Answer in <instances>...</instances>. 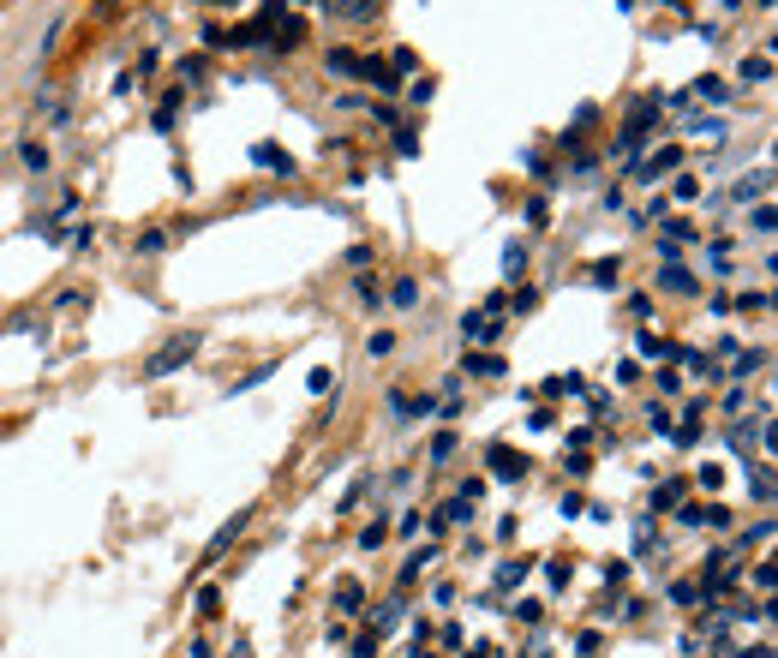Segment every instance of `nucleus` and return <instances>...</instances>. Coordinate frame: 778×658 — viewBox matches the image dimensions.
<instances>
[{
  "instance_id": "obj_1",
  "label": "nucleus",
  "mask_w": 778,
  "mask_h": 658,
  "mask_svg": "<svg viewBox=\"0 0 778 658\" xmlns=\"http://www.w3.org/2000/svg\"><path fill=\"white\" fill-rule=\"evenodd\" d=\"M198 347H204V336H198V329H180V336L168 341V347H162V354L150 359V365H144V378H168V371H180V365H186V359L198 354Z\"/></svg>"
},
{
  "instance_id": "obj_2",
  "label": "nucleus",
  "mask_w": 778,
  "mask_h": 658,
  "mask_svg": "<svg viewBox=\"0 0 778 658\" xmlns=\"http://www.w3.org/2000/svg\"><path fill=\"white\" fill-rule=\"evenodd\" d=\"M527 467H533V461L521 455V449H509V443H491V449H485V473H491V479L521 485V479H527Z\"/></svg>"
},
{
  "instance_id": "obj_3",
  "label": "nucleus",
  "mask_w": 778,
  "mask_h": 658,
  "mask_svg": "<svg viewBox=\"0 0 778 658\" xmlns=\"http://www.w3.org/2000/svg\"><path fill=\"white\" fill-rule=\"evenodd\" d=\"M677 521L682 527H718V533H724V527H731V509H724V503H682Z\"/></svg>"
},
{
  "instance_id": "obj_4",
  "label": "nucleus",
  "mask_w": 778,
  "mask_h": 658,
  "mask_svg": "<svg viewBox=\"0 0 778 658\" xmlns=\"http://www.w3.org/2000/svg\"><path fill=\"white\" fill-rule=\"evenodd\" d=\"M359 79L372 84V90H383V96H396V90H401V79H396L389 60H359Z\"/></svg>"
},
{
  "instance_id": "obj_5",
  "label": "nucleus",
  "mask_w": 778,
  "mask_h": 658,
  "mask_svg": "<svg viewBox=\"0 0 778 658\" xmlns=\"http://www.w3.org/2000/svg\"><path fill=\"white\" fill-rule=\"evenodd\" d=\"M647 120H658V96H653V102H640L635 114L623 120V132H617V144H640V138H647Z\"/></svg>"
},
{
  "instance_id": "obj_6",
  "label": "nucleus",
  "mask_w": 778,
  "mask_h": 658,
  "mask_svg": "<svg viewBox=\"0 0 778 658\" xmlns=\"http://www.w3.org/2000/svg\"><path fill=\"white\" fill-rule=\"evenodd\" d=\"M246 521H252V509H234V521H228V527H222V533L210 538V551H204V562H216L222 551H228V545H234L239 533H246Z\"/></svg>"
},
{
  "instance_id": "obj_7",
  "label": "nucleus",
  "mask_w": 778,
  "mask_h": 658,
  "mask_svg": "<svg viewBox=\"0 0 778 658\" xmlns=\"http://www.w3.org/2000/svg\"><path fill=\"white\" fill-rule=\"evenodd\" d=\"M336 611H341V617H359V611H365V587H359L354 575L336 580Z\"/></svg>"
},
{
  "instance_id": "obj_8",
  "label": "nucleus",
  "mask_w": 778,
  "mask_h": 658,
  "mask_svg": "<svg viewBox=\"0 0 778 658\" xmlns=\"http://www.w3.org/2000/svg\"><path fill=\"white\" fill-rule=\"evenodd\" d=\"M401 611H407V598H383V604H378V611H372V635H389V629H396V622H401Z\"/></svg>"
},
{
  "instance_id": "obj_9",
  "label": "nucleus",
  "mask_w": 778,
  "mask_h": 658,
  "mask_svg": "<svg viewBox=\"0 0 778 658\" xmlns=\"http://www.w3.org/2000/svg\"><path fill=\"white\" fill-rule=\"evenodd\" d=\"M461 336L467 341H498V318H491V312H467V318H461Z\"/></svg>"
},
{
  "instance_id": "obj_10",
  "label": "nucleus",
  "mask_w": 778,
  "mask_h": 658,
  "mask_svg": "<svg viewBox=\"0 0 778 658\" xmlns=\"http://www.w3.org/2000/svg\"><path fill=\"white\" fill-rule=\"evenodd\" d=\"M461 365H467L473 378H503V371H509V359H503V354H467Z\"/></svg>"
},
{
  "instance_id": "obj_11",
  "label": "nucleus",
  "mask_w": 778,
  "mask_h": 658,
  "mask_svg": "<svg viewBox=\"0 0 778 658\" xmlns=\"http://www.w3.org/2000/svg\"><path fill=\"white\" fill-rule=\"evenodd\" d=\"M323 72H336V79H359V54H354V48H330V54H323Z\"/></svg>"
},
{
  "instance_id": "obj_12",
  "label": "nucleus",
  "mask_w": 778,
  "mask_h": 658,
  "mask_svg": "<svg viewBox=\"0 0 778 658\" xmlns=\"http://www.w3.org/2000/svg\"><path fill=\"white\" fill-rule=\"evenodd\" d=\"M677 162H682V150H677V144H665L653 162H640V168H635V179H658L665 168H677Z\"/></svg>"
},
{
  "instance_id": "obj_13",
  "label": "nucleus",
  "mask_w": 778,
  "mask_h": 658,
  "mask_svg": "<svg viewBox=\"0 0 778 658\" xmlns=\"http://www.w3.org/2000/svg\"><path fill=\"white\" fill-rule=\"evenodd\" d=\"M766 79H773V54H749L737 66V84H766Z\"/></svg>"
},
{
  "instance_id": "obj_14",
  "label": "nucleus",
  "mask_w": 778,
  "mask_h": 658,
  "mask_svg": "<svg viewBox=\"0 0 778 658\" xmlns=\"http://www.w3.org/2000/svg\"><path fill=\"white\" fill-rule=\"evenodd\" d=\"M467 521H473V503H467V497H449L438 509V527H467Z\"/></svg>"
},
{
  "instance_id": "obj_15",
  "label": "nucleus",
  "mask_w": 778,
  "mask_h": 658,
  "mask_svg": "<svg viewBox=\"0 0 778 658\" xmlns=\"http://www.w3.org/2000/svg\"><path fill=\"white\" fill-rule=\"evenodd\" d=\"M389 305H396V312H414V305H419V281H414V276H396V287H389Z\"/></svg>"
},
{
  "instance_id": "obj_16",
  "label": "nucleus",
  "mask_w": 778,
  "mask_h": 658,
  "mask_svg": "<svg viewBox=\"0 0 778 658\" xmlns=\"http://www.w3.org/2000/svg\"><path fill=\"white\" fill-rule=\"evenodd\" d=\"M443 557V551H438V545H419V551H414V557H407V562H401V587H407V580H414L419 575V569H431V562H438Z\"/></svg>"
},
{
  "instance_id": "obj_17",
  "label": "nucleus",
  "mask_w": 778,
  "mask_h": 658,
  "mask_svg": "<svg viewBox=\"0 0 778 658\" xmlns=\"http://www.w3.org/2000/svg\"><path fill=\"white\" fill-rule=\"evenodd\" d=\"M749 491H755L760 509H773V467H766V461H755V479H749Z\"/></svg>"
},
{
  "instance_id": "obj_18",
  "label": "nucleus",
  "mask_w": 778,
  "mask_h": 658,
  "mask_svg": "<svg viewBox=\"0 0 778 658\" xmlns=\"http://www.w3.org/2000/svg\"><path fill=\"white\" fill-rule=\"evenodd\" d=\"M252 162H258V168H276V174H294L288 150H276V144H258V150H252Z\"/></svg>"
},
{
  "instance_id": "obj_19",
  "label": "nucleus",
  "mask_w": 778,
  "mask_h": 658,
  "mask_svg": "<svg viewBox=\"0 0 778 658\" xmlns=\"http://www.w3.org/2000/svg\"><path fill=\"white\" fill-rule=\"evenodd\" d=\"M456 449H461L456 431H438V437H431V467H449V455H456Z\"/></svg>"
},
{
  "instance_id": "obj_20",
  "label": "nucleus",
  "mask_w": 778,
  "mask_h": 658,
  "mask_svg": "<svg viewBox=\"0 0 778 658\" xmlns=\"http://www.w3.org/2000/svg\"><path fill=\"white\" fill-rule=\"evenodd\" d=\"M658 287H665V294H695L700 281H695V276H682L677 263H671V270H665V276H658Z\"/></svg>"
},
{
  "instance_id": "obj_21",
  "label": "nucleus",
  "mask_w": 778,
  "mask_h": 658,
  "mask_svg": "<svg viewBox=\"0 0 778 658\" xmlns=\"http://www.w3.org/2000/svg\"><path fill=\"white\" fill-rule=\"evenodd\" d=\"M19 162H24V168H30V174H42V168H48V150H42V144H30V138H24V144H19Z\"/></svg>"
},
{
  "instance_id": "obj_22",
  "label": "nucleus",
  "mask_w": 778,
  "mask_h": 658,
  "mask_svg": "<svg viewBox=\"0 0 778 658\" xmlns=\"http://www.w3.org/2000/svg\"><path fill=\"white\" fill-rule=\"evenodd\" d=\"M305 389H312V396H330V389H336V371H330V365H312Z\"/></svg>"
},
{
  "instance_id": "obj_23",
  "label": "nucleus",
  "mask_w": 778,
  "mask_h": 658,
  "mask_svg": "<svg viewBox=\"0 0 778 658\" xmlns=\"http://www.w3.org/2000/svg\"><path fill=\"white\" fill-rule=\"evenodd\" d=\"M677 503H682V485H677V479H665V485L653 491V509H677Z\"/></svg>"
},
{
  "instance_id": "obj_24",
  "label": "nucleus",
  "mask_w": 778,
  "mask_h": 658,
  "mask_svg": "<svg viewBox=\"0 0 778 658\" xmlns=\"http://www.w3.org/2000/svg\"><path fill=\"white\" fill-rule=\"evenodd\" d=\"M383 538H389V521H372V527H365V533H359V551H378V545H383Z\"/></svg>"
},
{
  "instance_id": "obj_25",
  "label": "nucleus",
  "mask_w": 778,
  "mask_h": 658,
  "mask_svg": "<svg viewBox=\"0 0 778 658\" xmlns=\"http://www.w3.org/2000/svg\"><path fill=\"white\" fill-rule=\"evenodd\" d=\"M527 569H533L527 557H521V562H503V569H498V587H521V580H527Z\"/></svg>"
},
{
  "instance_id": "obj_26",
  "label": "nucleus",
  "mask_w": 778,
  "mask_h": 658,
  "mask_svg": "<svg viewBox=\"0 0 778 658\" xmlns=\"http://www.w3.org/2000/svg\"><path fill=\"white\" fill-rule=\"evenodd\" d=\"M617 270H623L617 258H598L593 263V281H598V287H617Z\"/></svg>"
},
{
  "instance_id": "obj_27",
  "label": "nucleus",
  "mask_w": 778,
  "mask_h": 658,
  "mask_svg": "<svg viewBox=\"0 0 778 658\" xmlns=\"http://www.w3.org/2000/svg\"><path fill=\"white\" fill-rule=\"evenodd\" d=\"M174 114H180V90H168V102H162V108H156V126H162V132L174 126Z\"/></svg>"
},
{
  "instance_id": "obj_28",
  "label": "nucleus",
  "mask_w": 778,
  "mask_h": 658,
  "mask_svg": "<svg viewBox=\"0 0 778 658\" xmlns=\"http://www.w3.org/2000/svg\"><path fill=\"white\" fill-rule=\"evenodd\" d=\"M365 347H372V359H389V354H396V336H389V329H378Z\"/></svg>"
},
{
  "instance_id": "obj_29",
  "label": "nucleus",
  "mask_w": 778,
  "mask_h": 658,
  "mask_svg": "<svg viewBox=\"0 0 778 658\" xmlns=\"http://www.w3.org/2000/svg\"><path fill=\"white\" fill-rule=\"evenodd\" d=\"M640 354L647 359H671V341L665 336H640Z\"/></svg>"
},
{
  "instance_id": "obj_30",
  "label": "nucleus",
  "mask_w": 778,
  "mask_h": 658,
  "mask_svg": "<svg viewBox=\"0 0 778 658\" xmlns=\"http://www.w3.org/2000/svg\"><path fill=\"white\" fill-rule=\"evenodd\" d=\"M671 604H700V587L695 580H677V587H671Z\"/></svg>"
},
{
  "instance_id": "obj_31",
  "label": "nucleus",
  "mask_w": 778,
  "mask_h": 658,
  "mask_svg": "<svg viewBox=\"0 0 778 658\" xmlns=\"http://www.w3.org/2000/svg\"><path fill=\"white\" fill-rule=\"evenodd\" d=\"M760 365H766V354L755 347V354H737V365H731V371H737V378H749V371H760Z\"/></svg>"
},
{
  "instance_id": "obj_32",
  "label": "nucleus",
  "mask_w": 778,
  "mask_h": 658,
  "mask_svg": "<svg viewBox=\"0 0 778 658\" xmlns=\"http://www.w3.org/2000/svg\"><path fill=\"white\" fill-rule=\"evenodd\" d=\"M521 263H527V252H521V246H509V252H503V276L515 281V276H521Z\"/></svg>"
},
{
  "instance_id": "obj_33",
  "label": "nucleus",
  "mask_w": 778,
  "mask_h": 658,
  "mask_svg": "<svg viewBox=\"0 0 778 658\" xmlns=\"http://www.w3.org/2000/svg\"><path fill=\"white\" fill-rule=\"evenodd\" d=\"M216 611H222V593H216V587H204V593H198V617H216Z\"/></svg>"
},
{
  "instance_id": "obj_34",
  "label": "nucleus",
  "mask_w": 778,
  "mask_h": 658,
  "mask_svg": "<svg viewBox=\"0 0 778 658\" xmlns=\"http://www.w3.org/2000/svg\"><path fill=\"white\" fill-rule=\"evenodd\" d=\"M354 658H378V635H372V629L354 640Z\"/></svg>"
},
{
  "instance_id": "obj_35",
  "label": "nucleus",
  "mask_w": 778,
  "mask_h": 658,
  "mask_svg": "<svg viewBox=\"0 0 778 658\" xmlns=\"http://www.w3.org/2000/svg\"><path fill=\"white\" fill-rule=\"evenodd\" d=\"M689 198H700V179H695V174L677 179V204H689Z\"/></svg>"
},
{
  "instance_id": "obj_36",
  "label": "nucleus",
  "mask_w": 778,
  "mask_h": 658,
  "mask_svg": "<svg viewBox=\"0 0 778 658\" xmlns=\"http://www.w3.org/2000/svg\"><path fill=\"white\" fill-rule=\"evenodd\" d=\"M653 431H658V437H677V425H671V413H665V407H653Z\"/></svg>"
},
{
  "instance_id": "obj_37",
  "label": "nucleus",
  "mask_w": 778,
  "mask_h": 658,
  "mask_svg": "<svg viewBox=\"0 0 778 658\" xmlns=\"http://www.w3.org/2000/svg\"><path fill=\"white\" fill-rule=\"evenodd\" d=\"M773 221H778L773 204H760V210H755V234H773Z\"/></svg>"
},
{
  "instance_id": "obj_38",
  "label": "nucleus",
  "mask_w": 778,
  "mask_h": 658,
  "mask_svg": "<svg viewBox=\"0 0 778 658\" xmlns=\"http://www.w3.org/2000/svg\"><path fill=\"white\" fill-rule=\"evenodd\" d=\"M773 580H778V569H773V562H760V569H755V587H760V593H773Z\"/></svg>"
},
{
  "instance_id": "obj_39",
  "label": "nucleus",
  "mask_w": 778,
  "mask_h": 658,
  "mask_svg": "<svg viewBox=\"0 0 778 658\" xmlns=\"http://www.w3.org/2000/svg\"><path fill=\"white\" fill-rule=\"evenodd\" d=\"M419 527H425V515H419V509H407V515H401V538H414Z\"/></svg>"
},
{
  "instance_id": "obj_40",
  "label": "nucleus",
  "mask_w": 778,
  "mask_h": 658,
  "mask_svg": "<svg viewBox=\"0 0 778 658\" xmlns=\"http://www.w3.org/2000/svg\"><path fill=\"white\" fill-rule=\"evenodd\" d=\"M299 30H305V24H299V19H288V24H281V37H276V42H281V48H294V42H299Z\"/></svg>"
},
{
  "instance_id": "obj_41",
  "label": "nucleus",
  "mask_w": 778,
  "mask_h": 658,
  "mask_svg": "<svg viewBox=\"0 0 778 658\" xmlns=\"http://www.w3.org/2000/svg\"><path fill=\"white\" fill-rule=\"evenodd\" d=\"M389 413H396V419H414V413H407V389H389Z\"/></svg>"
},
{
  "instance_id": "obj_42",
  "label": "nucleus",
  "mask_w": 778,
  "mask_h": 658,
  "mask_svg": "<svg viewBox=\"0 0 778 658\" xmlns=\"http://www.w3.org/2000/svg\"><path fill=\"white\" fill-rule=\"evenodd\" d=\"M162 239H168V234H162V228H150V234H138V252H162Z\"/></svg>"
},
{
  "instance_id": "obj_43",
  "label": "nucleus",
  "mask_w": 778,
  "mask_h": 658,
  "mask_svg": "<svg viewBox=\"0 0 778 658\" xmlns=\"http://www.w3.org/2000/svg\"><path fill=\"white\" fill-rule=\"evenodd\" d=\"M575 653H581V658H598V635H593V629H587V635L575 640Z\"/></svg>"
},
{
  "instance_id": "obj_44",
  "label": "nucleus",
  "mask_w": 778,
  "mask_h": 658,
  "mask_svg": "<svg viewBox=\"0 0 778 658\" xmlns=\"http://www.w3.org/2000/svg\"><path fill=\"white\" fill-rule=\"evenodd\" d=\"M491 653H498V646H473V653H467V658H491Z\"/></svg>"
},
{
  "instance_id": "obj_45",
  "label": "nucleus",
  "mask_w": 778,
  "mask_h": 658,
  "mask_svg": "<svg viewBox=\"0 0 778 658\" xmlns=\"http://www.w3.org/2000/svg\"><path fill=\"white\" fill-rule=\"evenodd\" d=\"M407 658H438V653H407Z\"/></svg>"
}]
</instances>
